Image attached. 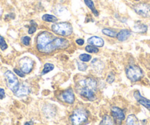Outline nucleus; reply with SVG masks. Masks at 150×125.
<instances>
[{
  "label": "nucleus",
  "mask_w": 150,
  "mask_h": 125,
  "mask_svg": "<svg viewBox=\"0 0 150 125\" xmlns=\"http://www.w3.org/2000/svg\"><path fill=\"white\" fill-rule=\"evenodd\" d=\"M20 69L24 74H29L32 71L34 66V62L31 58L24 57L20 60Z\"/></svg>",
  "instance_id": "obj_8"
},
{
  "label": "nucleus",
  "mask_w": 150,
  "mask_h": 125,
  "mask_svg": "<svg viewBox=\"0 0 150 125\" xmlns=\"http://www.w3.org/2000/svg\"><path fill=\"white\" fill-rule=\"evenodd\" d=\"M127 124L133 125V124H138V119L135 115H129L127 119Z\"/></svg>",
  "instance_id": "obj_18"
},
{
  "label": "nucleus",
  "mask_w": 150,
  "mask_h": 125,
  "mask_svg": "<svg viewBox=\"0 0 150 125\" xmlns=\"http://www.w3.org/2000/svg\"><path fill=\"white\" fill-rule=\"evenodd\" d=\"M131 32L128 30H122L117 34L116 38L119 41H125L130 36Z\"/></svg>",
  "instance_id": "obj_15"
},
{
  "label": "nucleus",
  "mask_w": 150,
  "mask_h": 125,
  "mask_svg": "<svg viewBox=\"0 0 150 125\" xmlns=\"http://www.w3.org/2000/svg\"><path fill=\"white\" fill-rule=\"evenodd\" d=\"M114 80H115L114 74H110L109 76L108 77V78H107V82H108V83H112V82L114 81Z\"/></svg>",
  "instance_id": "obj_29"
},
{
  "label": "nucleus",
  "mask_w": 150,
  "mask_h": 125,
  "mask_svg": "<svg viewBox=\"0 0 150 125\" xmlns=\"http://www.w3.org/2000/svg\"><path fill=\"white\" fill-rule=\"evenodd\" d=\"M55 38L50 32L44 31L40 33L37 37L36 47L38 50L41 53L49 54L56 50Z\"/></svg>",
  "instance_id": "obj_2"
},
{
  "label": "nucleus",
  "mask_w": 150,
  "mask_h": 125,
  "mask_svg": "<svg viewBox=\"0 0 150 125\" xmlns=\"http://www.w3.org/2000/svg\"><path fill=\"white\" fill-rule=\"evenodd\" d=\"M77 66H78V69L80 71H86L88 68V66L84 63H81V62H77Z\"/></svg>",
  "instance_id": "obj_27"
},
{
  "label": "nucleus",
  "mask_w": 150,
  "mask_h": 125,
  "mask_svg": "<svg viewBox=\"0 0 150 125\" xmlns=\"http://www.w3.org/2000/svg\"><path fill=\"white\" fill-rule=\"evenodd\" d=\"M42 19L44 21H47V22H56L57 21V18L54 16L50 15V14H45L43 16Z\"/></svg>",
  "instance_id": "obj_19"
},
{
  "label": "nucleus",
  "mask_w": 150,
  "mask_h": 125,
  "mask_svg": "<svg viewBox=\"0 0 150 125\" xmlns=\"http://www.w3.org/2000/svg\"><path fill=\"white\" fill-rule=\"evenodd\" d=\"M88 43L91 45L95 46V47H102L104 45V41L102 38L97 36H93L88 40Z\"/></svg>",
  "instance_id": "obj_14"
},
{
  "label": "nucleus",
  "mask_w": 150,
  "mask_h": 125,
  "mask_svg": "<svg viewBox=\"0 0 150 125\" xmlns=\"http://www.w3.org/2000/svg\"><path fill=\"white\" fill-rule=\"evenodd\" d=\"M14 71H15V73L17 74V75H18V76H19V77H24V76H25V75H24V73L23 72V71H21V70L14 69Z\"/></svg>",
  "instance_id": "obj_30"
},
{
  "label": "nucleus",
  "mask_w": 150,
  "mask_h": 125,
  "mask_svg": "<svg viewBox=\"0 0 150 125\" xmlns=\"http://www.w3.org/2000/svg\"><path fill=\"white\" fill-rule=\"evenodd\" d=\"M36 30H37V24H36V23L34 21H31V25H30V28H29L28 32L30 34H33L35 32Z\"/></svg>",
  "instance_id": "obj_24"
},
{
  "label": "nucleus",
  "mask_w": 150,
  "mask_h": 125,
  "mask_svg": "<svg viewBox=\"0 0 150 125\" xmlns=\"http://www.w3.org/2000/svg\"><path fill=\"white\" fill-rule=\"evenodd\" d=\"M114 124L113 120H112V118H111L110 116H108V115H105V116L103 117V119H102V121L100 122V124L102 125H104V124L110 125V124Z\"/></svg>",
  "instance_id": "obj_20"
},
{
  "label": "nucleus",
  "mask_w": 150,
  "mask_h": 125,
  "mask_svg": "<svg viewBox=\"0 0 150 125\" xmlns=\"http://www.w3.org/2000/svg\"><path fill=\"white\" fill-rule=\"evenodd\" d=\"M25 124H33V123H30V122H27V123H25Z\"/></svg>",
  "instance_id": "obj_33"
},
{
  "label": "nucleus",
  "mask_w": 150,
  "mask_h": 125,
  "mask_svg": "<svg viewBox=\"0 0 150 125\" xmlns=\"http://www.w3.org/2000/svg\"><path fill=\"white\" fill-rule=\"evenodd\" d=\"M102 32H103L105 35H108V36L109 37H112V38L116 37V35H117V33H116L115 31L109 30V29H103V30H102Z\"/></svg>",
  "instance_id": "obj_22"
},
{
  "label": "nucleus",
  "mask_w": 150,
  "mask_h": 125,
  "mask_svg": "<svg viewBox=\"0 0 150 125\" xmlns=\"http://www.w3.org/2000/svg\"><path fill=\"white\" fill-rule=\"evenodd\" d=\"M111 114H112V117L113 118V120L116 122L117 121L118 124H120L125 119V115L123 110L117 107H112Z\"/></svg>",
  "instance_id": "obj_10"
},
{
  "label": "nucleus",
  "mask_w": 150,
  "mask_h": 125,
  "mask_svg": "<svg viewBox=\"0 0 150 125\" xmlns=\"http://www.w3.org/2000/svg\"><path fill=\"white\" fill-rule=\"evenodd\" d=\"M80 59L83 62H88L91 59V56L88 54H82L80 55Z\"/></svg>",
  "instance_id": "obj_26"
},
{
  "label": "nucleus",
  "mask_w": 150,
  "mask_h": 125,
  "mask_svg": "<svg viewBox=\"0 0 150 125\" xmlns=\"http://www.w3.org/2000/svg\"><path fill=\"white\" fill-rule=\"evenodd\" d=\"M136 1H138V0H136Z\"/></svg>",
  "instance_id": "obj_34"
},
{
  "label": "nucleus",
  "mask_w": 150,
  "mask_h": 125,
  "mask_svg": "<svg viewBox=\"0 0 150 125\" xmlns=\"http://www.w3.org/2000/svg\"><path fill=\"white\" fill-rule=\"evenodd\" d=\"M135 12L144 18H150V5L146 3H139L133 7Z\"/></svg>",
  "instance_id": "obj_7"
},
{
  "label": "nucleus",
  "mask_w": 150,
  "mask_h": 125,
  "mask_svg": "<svg viewBox=\"0 0 150 125\" xmlns=\"http://www.w3.org/2000/svg\"><path fill=\"white\" fill-rule=\"evenodd\" d=\"M69 46V42L66 39L62 38H55V47L57 49H66Z\"/></svg>",
  "instance_id": "obj_13"
},
{
  "label": "nucleus",
  "mask_w": 150,
  "mask_h": 125,
  "mask_svg": "<svg viewBox=\"0 0 150 125\" xmlns=\"http://www.w3.org/2000/svg\"><path fill=\"white\" fill-rule=\"evenodd\" d=\"M30 86L27 83H22V84H19L16 91L14 93V94L18 97H27L30 93Z\"/></svg>",
  "instance_id": "obj_11"
},
{
  "label": "nucleus",
  "mask_w": 150,
  "mask_h": 125,
  "mask_svg": "<svg viewBox=\"0 0 150 125\" xmlns=\"http://www.w3.org/2000/svg\"><path fill=\"white\" fill-rule=\"evenodd\" d=\"M86 50L89 53H97L99 52L98 48L95 47V46L93 45H89L86 47Z\"/></svg>",
  "instance_id": "obj_23"
},
{
  "label": "nucleus",
  "mask_w": 150,
  "mask_h": 125,
  "mask_svg": "<svg viewBox=\"0 0 150 125\" xmlns=\"http://www.w3.org/2000/svg\"><path fill=\"white\" fill-rule=\"evenodd\" d=\"M52 30L57 35L63 37H67L71 35L73 32L71 24L68 22H60L52 26Z\"/></svg>",
  "instance_id": "obj_3"
},
{
  "label": "nucleus",
  "mask_w": 150,
  "mask_h": 125,
  "mask_svg": "<svg viewBox=\"0 0 150 125\" xmlns=\"http://www.w3.org/2000/svg\"><path fill=\"white\" fill-rule=\"evenodd\" d=\"M126 74L128 79L132 82L139 81L144 75L141 69L135 65H130L127 68Z\"/></svg>",
  "instance_id": "obj_5"
},
{
  "label": "nucleus",
  "mask_w": 150,
  "mask_h": 125,
  "mask_svg": "<svg viewBox=\"0 0 150 125\" xmlns=\"http://www.w3.org/2000/svg\"><path fill=\"white\" fill-rule=\"evenodd\" d=\"M88 116V113L86 110L83 108H77L70 116V121L73 124H81L87 121Z\"/></svg>",
  "instance_id": "obj_4"
},
{
  "label": "nucleus",
  "mask_w": 150,
  "mask_h": 125,
  "mask_svg": "<svg viewBox=\"0 0 150 125\" xmlns=\"http://www.w3.org/2000/svg\"><path fill=\"white\" fill-rule=\"evenodd\" d=\"M5 77L6 79V83L8 88L13 92V93L16 91L18 85H19V82L17 79L16 76L11 71H7L5 73Z\"/></svg>",
  "instance_id": "obj_6"
},
{
  "label": "nucleus",
  "mask_w": 150,
  "mask_h": 125,
  "mask_svg": "<svg viewBox=\"0 0 150 125\" xmlns=\"http://www.w3.org/2000/svg\"><path fill=\"white\" fill-rule=\"evenodd\" d=\"M53 69H54V65L52 64L47 63V64H46L45 65H44V69H43L42 72H41V74H42V75H44V74H47V73H49L50 71H52Z\"/></svg>",
  "instance_id": "obj_21"
},
{
  "label": "nucleus",
  "mask_w": 150,
  "mask_h": 125,
  "mask_svg": "<svg viewBox=\"0 0 150 125\" xmlns=\"http://www.w3.org/2000/svg\"><path fill=\"white\" fill-rule=\"evenodd\" d=\"M76 43H77V44H78V45L83 46V44H84L85 41H84V40L82 39V38H79V39H77V41H76Z\"/></svg>",
  "instance_id": "obj_32"
},
{
  "label": "nucleus",
  "mask_w": 150,
  "mask_h": 125,
  "mask_svg": "<svg viewBox=\"0 0 150 125\" xmlns=\"http://www.w3.org/2000/svg\"><path fill=\"white\" fill-rule=\"evenodd\" d=\"M21 41H22L23 44L25 46H29L30 44V41H31V38L28 36H24L21 38Z\"/></svg>",
  "instance_id": "obj_28"
},
{
  "label": "nucleus",
  "mask_w": 150,
  "mask_h": 125,
  "mask_svg": "<svg viewBox=\"0 0 150 125\" xmlns=\"http://www.w3.org/2000/svg\"><path fill=\"white\" fill-rule=\"evenodd\" d=\"M76 88L77 93L83 98L89 101H94L96 99L97 82L93 77H85L78 80L76 84Z\"/></svg>",
  "instance_id": "obj_1"
},
{
  "label": "nucleus",
  "mask_w": 150,
  "mask_h": 125,
  "mask_svg": "<svg viewBox=\"0 0 150 125\" xmlns=\"http://www.w3.org/2000/svg\"><path fill=\"white\" fill-rule=\"evenodd\" d=\"M60 100L61 101H63V102H66L67 104H73L74 102V92L72 90L71 88H69L68 90H65L64 92L60 94V96L59 97Z\"/></svg>",
  "instance_id": "obj_9"
},
{
  "label": "nucleus",
  "mask_w": 150,
  "mask_h": 125,
  "mask_svg": "<svg viewBox=\"0 0 150 125\" xmlns=\"http://www.w3.org/2000/svg\"><path fill=\"white\" fill-rule=\"evenodd\" d=\"M84 2L85 3H86V5L90 8L91 11H92V13H93L96 16H99V12H98L97 10L95 8L94 3H93V1H92V0H84Z\"/></svg>",
  "instance_id": "obj_17"
},
{
  "label": "nucleus",
  "mask_w": 150,
  "mask_h": 125,
  "mask_svg": "<svg viewBox=\"0 0 150 125\" xmlns=\"http://www.w3.org/2000/svg\"><path fill=\"white\" fill-rule=\"evenodd\" d=\"M134 97H135V100L138 101V103L143 105L144 107H145L146 108H147L148 110H150V100H147L145 97H142L141 95V93L138 91H135L134 93Z\"/></svg>",
  "instance_id": "obj_12"
},
{
  "label": "nucleus",
  "mask_w": 150,
  "mask_h": 125,
  "mask_svg": "<svg viewBox=\"0 0 150 125\" xmlns=\"http://www.w3.org/2000/svg\"><path fill=\"white\" fill-rule=\"evenodd\" d=\"M5 97V92L3 88H0V100H2Z\"/></svg>",
  "instance_id": "obj_31"
},
{
  "label": "nucleus",
  "mask_w": 150,
  "mask_h": 125,
  "mask_svg": "<svg viewBox=\"0 0 150 125\" xmlns=\"http://www.w3.org/2000/svg\"><path fill=\"white\" fill-rule=\"evenodd\" d=\"M0 48H1L2 51H5L8 48V45H7L6 42H5V38L2 36H1V35H0Z\"/></svg>",
  "instance_id": "obj_25"
},
{
  "label": "nucleus",
  "mask_w": 150,
  "mask_h": 125,
  "mask_svg": "<svg viewBox=\"0 0 150 125\" xmlns=\"http://www.w3.org/2000/svg\"><path fill=\"white\" fill-rule=\"evenodd\" d=\"M133 31L137 33H145L147 31V26L142 23H135L133 27Z\"/></svg>",
  "instance_id": "obj_16"
}]
</instances>
